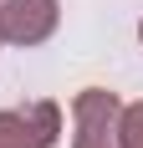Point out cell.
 <instances>
[{
	"label": "cell",
	"mask_w": 143,
	"mask_h": 148,
	"mask_svg": "<svg viewBox=\"0 0 143 148\" xmlns=\"http://www.w3.org/2000/svg\"><path fill=\"white\" fill-rule=\"evenodd\" d=\"M123 102L107 87H82L72 97V148H123L118 143Z\"/></svg>",
	"instance_id": "6da1fadb"
},
{
	"label": "cell",
	"mask_w": 143,
	"mask_h": 148,
	"mask_svg": "<svg viewBox=\"0 0 143 148\" xmlns=\"http://www.w3.org/2000/svg\"><path fill=\"white\" fill-rule=\"evenodd\" d=\"M56 133H61V107L46 97L0 112V148H56Z\"/></svg>",
	"instance_id": "7a4b0ae2"
},
{
	"label": "cell",
	"mask_w": 143,
	"mask_h": 148,
	"mask_svg": "<svg viewBox=\"0 0 143 148\" xmlns=\"http://www.w3.org/2000/svg\"><path fill=\"white\" fill-rule=\"evenodd\" d=\"M61 21L56 0H0V41L10 46H41Z\"/></svg>",
	"instance_id": "3957f363"
},
{
	"label": "cell",
	"mask_w": 143,
	"mask_h": 148,
	"mask_svg": "<svg viewBox=\"0 0 143 148\" xmlns=\"http://www.w3.org/2000/svg\"><path fill=\"white\" fill-rule=\"evenodd\" d=\"M118 143L123 148H143V102H128L118 118Z\"/></svg>",
	"instance_id": "277c9868"
},
{
	"label": "cell",
	"mask_w": 143,
	"mask_h": 148,
	"mask_svg": "<svg viewBox=\"0 0 143 148\" xmlns=\"http://www.w3.org/2000/svg\"><path fill=\"white\" fill-rule=\"evenodd\" d=\"M138 41H143V21H138Z\"/></svg>",
	"instance_id": "5b68a950"
}]
</instances>
